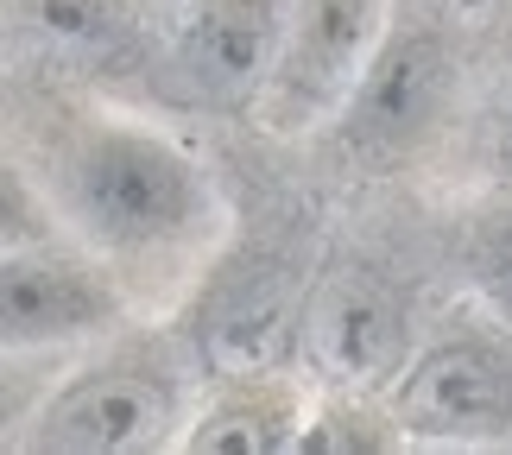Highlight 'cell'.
Segmentation results:
<instances>
[{"instance_id": "cell-5", "label": "cell", "mask_w": 512, "mask_h": 455, "mask_svg": "<svg viewBox=\"0 0 512 455\" xmlns=\"http://www.w3.org/2000/svg\"><path fill=\"white\" fill-rule=\"evenodd\" d=\"M405 443L487 449L512 443V348L494 335H437L386 386Z\"/></svg>"}, {"instance_id": "cell-13", "label": "cell", "mask_w": 512, "mask_h": 455, "mask_svg": "<svg viewBox=\"0 0 512 455\" xmlns=\"http://www.w3.org/2000/svg\"><path fill=\"white\" fill-rule=\"evenodd\" d=\"M51 380H57L51 354H7L0 348V449H13L26 437V418L38 411Z\"/></svg>"}, {"instance_id": "cell-10", "label": "cell", "mask_w": 512, "mask_h": 455, "mask_svg": "<svg viewBox=\"0 0 512 455\" xmlns=\"http://www.w3.org/2000/svg\"><path fill=\"white\" fill-rule=\"evenodd\" d=\"M399 443H405V430L392 418L386 392H336L329 386L323 405H304L291 455H380Z\"/></svg>"}, {"instance_id": "cell-3", "label": "cell", "mask_w": 512, "mask_h": 455, "mask_svg": "<svg viewBox=\"0 0 512 455\" xmlns=\"http://www.w3.org/2000/svg\"><path fill=\"white\" fill-rule=\"evenodd\" d=\"M190 386L159 354H102L45 386L19 449L32 455H152L184 443Z\"/></svg>"}, {"instance_id": "cell-14", "label": "cell", "mask_w": 512, "mask_h": 455, "mask_svg": "<svg viewBox=\"0 0 512 455\" xmlns=\"http://www.w3.org/2000/svg\"><path fill=\"white\" fill-rule=\"evenodd\" d=\"M190 7H196V0H140V13H146V19H171V26H177V19H184Z\"/></svg>"}, {"instance_id": "cell-11", "label": "cell", "mask_w": 512, "mask_h": 455, "mask_svg": "<svg viewBox=\"0 0 512 455\" xmlns=\"http://www.w3.org/2000/svg\"><path fill=\"white\" fill-rule=\"evenodd\" d=\"M19 13L32 32H45L57 51L76 57L121 51L140 26V0H19Z\"/></svg>"}, {"instance_id": "cell-8", "label": "cell", "mask_w": 512, "mask_h": 455, "mask_svg": "<svg viewBox=\"0 0 512 455\" xmlns=\"http://www.w3.org/2000/svg\"><path fill=\"white\" fill-rule=\"evenodd\" d=\"M291 0H196L177 19V83L209 108H253Z\"/></svg>"}, {"instance_id": "cell-2", "label": "cell", "mask_w": 512, "mask_h": 455, "mask_svg": "<svg viewBox=\"0 0 512 455\" xmlns=\"http://www.w3.org/2000/svg\"><path fill=\"white\" fill-rule=\"evenodd\" d=\"M456 83H462V57H456V38L437 13H418V7H392L380 45H373L367 70L354 76L348 102L336 108V146L367 171H386V165H405L411 152H424L437 140V127L449 121L456 108Z\"/></svg>"}, {"instance_id": "cell-9", "label": "cell", "mask_w": 512, "mask_h": 455, "mask_svg": "<svg viewBox=\"0 0 512 455\" xmlns=\"http://www.w3.org/2000/svg\"><path fill=\"white\" fill-rule=\"evenodd\" d=\"M298 424H304V405L285 386L279 367L222 373V392L203 411H190V430L177 449H190V455H291Z\"/></svg>"}, {"instance_id": "cell-4", "label": "cell", "mask_w": 512, "mask_h": 455, "mask_svg": "<svg viewBox=\"0 0 512 455\" xmlns=\"http://www.w3.org/2000/svg\"><path fill=\"white\" fill-rule=\"evenodd\" d=\"M392 7L399 0H291L272 70L260 83V102H253L260 127L279 140H304V133L336 121L354 76L367 70L373 45H380Z\"/></svg>"}, {"instance_id": "cell-12", "label": "cell", "mask_w": 512, "mask_h": 455, "mask_svg": "<svg viewBox=\"0 0 512 455\" xmlns=\"http://www.w3.org/2000/svg\"><path fill=\"white\" fill-rule=\"evenodd\" d=\"M38 241H64V222H57L51 196L19 165L0 158V253L7 247H38Z\"/></svg>"}, {"instance_id": "cell-6", "label": "cell", "mask_w": 512, "mask_h": 455, "mask_svg": "<svg viewBox=\"0 0 512 455\" xmlns=\"http://www.w3.org/2000/svg\"><path fill=\"white\" fill-rule=\"evenodd\" d=\"M127 323V285L108 260L83 247L38 241L0 253V348L7 354H64L102 342Z\"/></svg>"}, {"instance_id": "cell-16", "label": "cell", "mask_w": 512, "mask_h": 455, "mask_svg": "<svg viewBox=\"0 0 512 455\" xmlns=\"http://www.w3.org/2000/svg\"><path fill=\"white\" fill-rule=\"evenodd\" d=\"M487 304H494V316H500V323L512 329V272H506V279L494 285V298H487Z\"/></svg>"}, {"instance_id": "cell-1", "label": "cell", "mask_w": 512, "mask_h": 455, "mask_svg": "<svg viewBox=\"0 0 512 455\" xmlns=\"http://www.w3.org/2000/svg\"><path fill=\"white\" fill-rule=\"evenodd\" d=\"M45 196L64 234H76L108 266L190 260L222 228V196L196 152L127 114L76 121L51 152Z\"/></svg>"}, {"instance_id": "cell-15", "label": "cell", "mask_w": 512, "mask_h": 455, "mask_svg": "<svg viewBox=\"0 0 512 455\" xmlns=\"http://www.w3.org/2000/svg\"><path fill=\"white\" fill-rule=\"evenodd\" d=\"M494 158H500V171L512 177V102H506V114H500V133H494Z\"/></svg>"}, {"instance_id": "cell-7", "label": "cell", "mask_w": 512, "mask_h": 455, "mask_svg": "<svg viewBox=\"0 0 512 455\" xmlns=\"http://www.w3.org/2000/svg\"><path fill=\"white\" fill-rule=\"evenodd\" d=\"M304 361L336 392H386L418 354L405 291L373 266H342L304 298Z\"/></svg>"}]
</instances>
